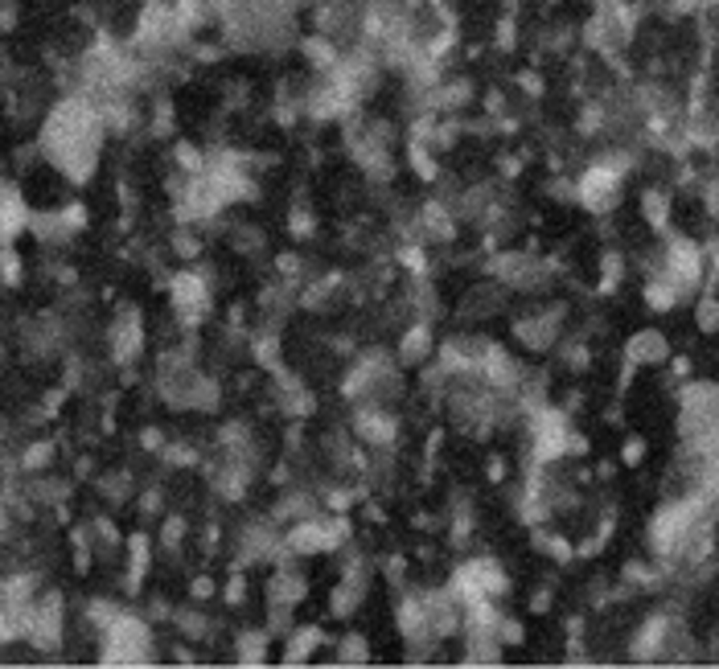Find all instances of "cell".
Returning a JSON list of instances; mask_svg holds the SVG:
<instances>
[{"instance_id": "cell-1", "label": "cell", "mask_w": 719, "mask_h": 669, "mask_svg": "<svg viewBox=\"0 0 719 669\" xmlns=\"http://www.w3.org/2000/svg\"><path fill=\"white\" fill-rule=\"evenodd\" d=\"M103 111L99 99L87 91L67 95L42 124V152L58 173H67L75 185L91 181L103 149Z\"/></svg>"}, {"instance_id": "cell-2", "label": "cell", "mask_w": 719, "mask_h": 669, "mask_svg": "<svg viewBox=\"0 0 719 669\" xmlns=\"http://www.w3.org/2000/svg\"><path fill=\"white\" fill-rule=\"evenodd\" d=\"M152 653V633L141 616H128L120 612L108 628H103V665H149Z\"/></svg>"}, {"instance_id": "cell-3", "label": "cell", "mask_w": 719, "mask_h": 669, "mask_svg": "<svg viewBox=\"0 0 719 669\" xmlns=\"http://www.w3.org/2000/svg\"><path fill=\"white\" fill-rule=\"evenodd\" d=\"M625 169L629 160H596L579 173L576 181V201L588 214H609L612 206H620V185H625Z\"/></svg>"}, {"instance_id": "cell-4", "label": "cell", "mask_w": 719, "mask_h": 669, "mask_svg": "<svg viewBox=\"0 0 719 669\" xmlns=\"http://www.w3.org/2000/svg\"><path fill=\"white\" fill-rule=\"evenodd\" d=\"M703 267H707V259H703V247L691 239H674L666 247V255H662V275H666L670 283H674L683 296H691V288H699L703 283Z\"/></svg>"}, {"instance_id": "cell-5", "label": "cell", "mask_w": 719, "mask_h": 669, "mask_svg": "<svg viewBox=\"0 0 719 669\" xmlns=\"http://www.w3.org/2000/svg\"><path fill=\"white\" fill-rule=\"evenodd\" d=\"M169 304H173L177 321L182 324H202L210 313V283L198 272H182L169 280Z\"/></svg>"}, {"instance_id": "cell-6", "label": "cell", "mask_w": 719, "mask_h": 669, "mask_svg": "<svg viewBox=\"0 0 719 669\" xmlns=\"http://www.w3.org/2000/svg\"><path fill=\"white\" fill-rule=\"evenodd\" d=\"M354 436L374 452H391L399 444V419L379 403H358L354 411Z\"/></svg>"}, {"instance_id": "cell-7", "label": "cell", "mask_w": 719, "mask_h": 669, "mask_svg": "<svg viewBox=\"0 0 719 669\" xmlns=\"http://www.w3.org/2000/svg\"><path fill=\"white\" fill-rule=\"evenodd\" d=\"M432 321L428 316H415L412 324H407L403 333H399V345H395V357H399V365H423V362H432Z\"/></svg>"}, {"instance_id": "cell-8", "label": "cell", "mask_w": 719, "mask_h": 669, "mask_svg": "<svg viewBox=\"0 0 719 669\" xmlns=\"http://www.w3.org/2000/svg\"><path fill=\"white\" fill-rule=\"evenodd\" d=\"M625 362L629 365H666L670 362V341L662 329H637L625 341Z\"/></svg>"}, {"instance_id": "cell-9", "label": "cell", "mask_w": 719, "mask_h": 669, "mask_svg": "<svg viewBox=\"0 0 719 669\" xmlns=\"http://www.w3.org/2000/svg\"><path fill=\"white\" fill-rule=\"evenodd\" d=\"M317 649H333V636L325 633L321 624L292 628V633H288V644H284V665H300V661H308Z\"/></svg>"}, {"instance_id": "cell-10", "label": "cell", "mask_w": 719, "mask_h": 669, "mask_svg": "<svg viewBox=\"0 0 719 669\" xmlns=\"http://www.w3.org/2000/svg\"><path fill=\"white\" fill-rule=\"evenodd\" d=\"M108 345L116 362H136L144 349V329H141V316H124V321L111 324L108 333Z\"/></svg>"}, {"instance_id": "cell-11", "label": "cell", "mask_w": 719, "mask_h": 669, "mask_svg": "<svg viewBox=\"0 0 719 669\" xmlns=\"http://www.w3.org/2000/svg\"><path fill=\"white\" fill-rule=\"evenodd\" d=\"M267 644H272V633H267V628H243V633L234 636V661H239V665H264Z\"/></svg>"}, {"instance_id": "cell-12", "label": "cell", "mask_w": 719, "mask_h": 669, "mask_svg": "<svg viewBox=\"0 0 719 669\" xmlns=\"http://www.w3.org/2000/svg\"><path fill=\"white\" fill-rule=\"evenodd\" d=\"M407 165H412V173L420 177L423 185L440 181V165H436V149L423 140H407Z\"/></svg>"}, {"instance_id": "cell-13", "label": "cell", "mask_w": 719, "mask_h": 669, "mask_svg": "<svg viewBox=\"0 0 719 669\" xmlns=\"http://www.w3.org/2000/svg\"><path fill=\"white\" fill-rule=\"evenodd\" d=\"M333 661L338 665H366L370 661V641H366V633H346L333 641Z\"/></svg>"}, {"instance_id": "cell-14", "label": "cell", "mask_w": 719, "mask_h": 669, "mask_svg": "<svg viewBox=\"0 0 719 669\" xmlns=\"http://www.w3.org/2000/svg\"><path fill=\"white\" fill-rule=\"evenodd\" d=\"M149 571V534H132L128 538V592H136Z\"/></svg>"}, {"instance_id": "cell-15", "label": "cell", "mask_w": 719, "mask_h": 669, "mask_svg": "<svg viewBox=\"0 0 719 669\" xmlns=\"http://www.w3.org/2000/svg\"><path fill=\"white\" fill-rule=\"evenodd\" d=\"M641 296H645V304H650L653 313H670V308H674L678 300H683V292H678L674 283L666 280V275H658V280H650V283H645V292H641Z\"/></svg>"}, {"instance_id": "cell-16", "label": "cell", "mask_w": 719, "mask_h": 669, "mask_svg": "<svg viewBox=\"0 0 719 669\" xmlns=\"http://www.w3.org/2000/svg\"><path fill=\"white\" fill-rule=\"evenodd\" d=\"M641 214H645V222H650L653 231H666V222H670V198L662 190H645L641 193Z\"/></svg>"}, {"instance_id": "cell-17", "label": "cell", "mask_w": 719, "mask_h": 669, "mask_svg": "<svg viewBox=\"0 0 719 669\" xmlns=\"http://www.w3.org/2000/svg\"><path fill=\"white\" fill-rule=\"evenodd\" d=\"M694 324L703 333H719V296L715 292H703L699 304H694Z\"/></svg>"}, {"instance_id": "cell-18", "label": "cell", "mask_w": 719, "mask_h": 669, "mask_svg": "<svg viewBox=\"0 0 719 669\" xmlns=\"http://www.w3.org/2000/svg\"><path fill=\"white\" fill-rule=\"evenodd\" d=\"M497 636H502L505 649H518V644H526V624L518 616H502L497 620Z\"/></svg>"}, {"instance_id": "cell-19", "label": "cell", "mask_w": 719, "mask_h": 669, "mask_svg": "<svg viewBox=\"0 0 719 669\" xmlns=\"http://www.w3.org/2000/svg\"><path fill=\"white\" fill-rule=\"evenodd\" d=\"M288 231H292V239H313L317 234V218H313V210H292L288 214Z\"/></svg>"}, {"instance_id": "cell-20", "label": "cell", "mask_w": 719, "mask_h": 669, "mask_svg": "<svg viewBox=\"0 0 719 669\" xmlns=\"http://www.w3.org/2000/svg\"><path fill=\"white\" fill-rule=\"evenodd\" d=\"M494 46H497V50H505V54H510L514 46H518V34H514V21H510V17L497 21V29H494Z\"/></svg>"}, {"instance_id": "cell-21", "label": "cell", "mask_w": 719, "mask_h": 669, "mask_svg": "<svg viewBox=\"0 0 719 669\" xmlns=\"http://www.w3.org/2000/svg\"><path fill=\"white\" fill-rule=\"evenodd\" d=\"M50 456H54V444H29L26 448V468H46V464H50Z\"/></svg>"}, {"instance_id": "cell-22", "label": "cell", "mask_w": 719, "mask_h": 669, "mask_svg": "<svg viewBox=\"0 0 719 669\" xmlns=\"http://www.w3.org/2000/svg\"><path fill=\"white\" fill-rule=\"evenodd\" d=\"M620 460L633 468V464L645 460V439H625V448H620Z\"/></svg>"}, {"instance_id": "cell-23", "label": "cell", "mask_w": 719, "mask_h": 669, "mask_svg": "<svg viewBox=\"0 0 719 669\" xmlns=\"http://www.w3.org/2000/svg\"><path fill=\"white\" fill-rule=\"evenodd\" d=\"M226 603H243V600H247V579H243V575H231V579H226Z\"/></svg>"}, {"instance_id": "cell-24", "label": "cell", "mask_w": 719, "mask_h": 669, "mask_svg": "<svg viewBox=\"0 0 719 669\" xmlns=\"http://www.w3.org/2000/svg\"><path fill=\"white\" fill-rule=\"evenodd\" d=\"M210 595H214V579L198 575V579H193V600H210Z\"/></svg>"}, {"instance_id": "cell-25", "label": "cell", "mask_w": 719, "mask_h": 669, "mask_svg": "<svg viewBox=\"0 0 719 669\" xmlns=\"http://www.w3.org/2000/svg\"><path fill=\"white\" fill-rule=\"evenodd\" d=\"M485 477L494 480V485H497V480H505V460H502V456H494V460L485 464Z\"/></svg>"}]
</instances>
